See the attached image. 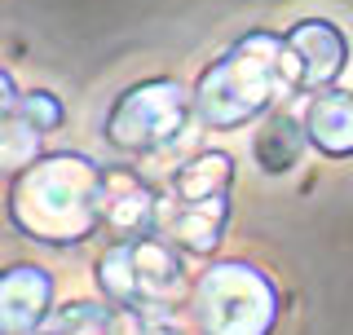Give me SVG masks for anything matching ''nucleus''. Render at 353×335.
<instances>
[{
	"label": "nucleus",
	"instance_id": "7",
	"mask_svg": "<svg viewBox=\"0 0 353 335\" xmlns=\"http://www.w3.org/2000/svg\"><path fill=\"white\" fill-rule=\"evenodd\" d=\"M53 314V278L40 265L0 274V335H36Z\"/></svg>",
	"mask_w": 353,
	"mask_h": 335
},
{
	"label": "nucleus",
	"instance_id": "4",
	"mask_svg": "<svg viewBox=\"0 0 353 335\" xmlns=\"http://www.w3.org/2000/svg\"><path fill=\"white\" fill-rule=\"evenodd\" d=\"M97 283L119 309H168L185 296V265L163 238H119L97 261Z\"/></svg>",
	"mask_w": 353,
	"mask_h": 335
},
{
	"label": "nucleus",
	"instance_id": "5",
	"mask_svg": "<svg viewBox=\"0 0 353 335\" xmlns=\"http://www.w3.org/2000/svg\"><path fill=\"white\" fill-rule=\"evenodd\" d=\"M190 106H194V93H185L181 80H141L115 97L102 132L110 146L124 154H150L181 137Z\"/></svg>",
	"mask_w": 353,
	"mask_h": 335
},
{
	"label": "nucleus",
	"instance_id": "11",
	"mask_svg": "<svg viewBox=\"0 0 353 335\" xmlns=\"http://www.w3.org/2000/svg\"><path fill=\"white\" fill-rule=\"evenodd\" d=\"M230 176H234V163H230L225 150H203L194 154L190 163L176 168L172 176V199L176 203H199V199H216L230 190Z\"/></svg>",
	"mask_w": 353,
	"mask_h": 335
},
{
	"label": "nucleus",
	"instance_id": "14",
	"mask_svg": "<svg viewBox=\"0 0 353 335\" xmlns=\"http://www.w3.org/2000/svg\"><path fill=\"white\" fill-rule=\"evenodd\" d=\"M110 322H115V309L110 305H66L58 314L44 318V327L36 335H110Z\"/></svg>",
	"mask_w": 353,
	"mask_h": 335
},
{
	"label": "nucleus",
	"instance_id": "16",
	"mask_svg": "<svg viewBox=\"0 0 353 335\" xmlns=\"http://www.w3.org/2000/svg\"><path fill=\"white\" fill-rule=\"evenodd\" d=\"M18 88H14V80H9L5 71H0V119H9V115H18Z\"/></svg>",
	"mask_w": 353,
	"mask_h": 335
},
{
	"label": "nucleus",
	"instance_id": "13",
	"mask_svg": "<svg viewBox=\"0 0 353 335\" xmlns=\"http://www.w3.org/2000/svg\"><path fill=\"white\" fill-rule=\"evenodd\" d=\"M40 128H31L22 115H9L0 119V176L5 172H22V168H31L40 159Z\"/></svg>",
	"mask_w": 353,
	"mask_h": 335
},
{
	"label": "nucleus",
	"instance_id": "8",
	"mask_svg": "<svg viewBox=\"0 0 353 335\" xmlns=\"http://www.w3.org/2000/svg\"><path fill=\"white\" fill-rule=\"evenodd\" d=\"M154 221H159L154 190L141 181L137 172L110 168L106 190H102V225H110L119 238H141V234L154 230Z\"/></svg>",
	"mask_w": 353,
	"mask_h": 335
},
{
	"label": "nucleus",
	"instance_id": "6",
	"mask_svg": "<svg viewBox=\"0 0 353 335\" xmlns=\"http://www.w3.org/2000/svg\"><path fill=\"white\" fill-rule=\"evenodd\" d=\"M287 44V66H292V88L301 93H323L340 80L349 62V40L336 22L327 18H305L283 36Z\"/></svg>",
	"mask_w": 353,
	"mask_h": 335
},
{
	"label": "nucleus",
	"instance_id": "15",
	"mask_svg": "<svg viewBox=\"0 0 353 335\" xmlns=\"http://www.w3.org/2000/svg\"><path fill=\"white\" fill-rule=\"evenodd\" d=\"M18 115L27 119L31 128H40V132H53V128H62V102L53 93H44V88H36V93H22V102H18Z\"/></svg>",
	"mask_w": 353,
	"mask_h": 335
},
{
	"label": "nucleus",
	"instance_id": "10",
	"mask_svg": "<svg viewBox=\"0 0 353 335\" xmlns=\"http://www.w3.org/2000/svg\"><path fill=\"white\" fill-rule=\"evenodd\" d=\"M225 216H230V194L216 199H199V203H176L168 212V238L176 243V252L190 256H212L221 234H225Z\"/></svg>",
	"mask_w": 353,
	"mask_h": 335
},
{
	"label": "nucleus",
	"instance_id": "9",
	"mask_svg": "<svg viewBox=\"0 0 353 335\" xmlns=\"http://www.w3.org/2000/svg\"><path fill=\"white\" fill-rule=\"evenodd\" d=\"M305 137L331 159H349L353 154V93L345 88H323L309 97L305 106Z\"/></svg>",
	"mask_w": 353,
	"mask_h": 335
},
{
	"label": "nucleus",
	"instance_id": "1",
	"mask_svg": "<svg viewBox=\"0 0 353 335\" xmlns=\"http://www.w3.org/2000/svg\"><path fill=\"white\" fill-rule=\"evenodd\" d=\"M106 172L80 150H49L9 185V221L36 243L71 247L102 225Z\"/></svg>",
	"mask_w": 353,
	"mask_h": 335
},
{
	"label": "nucleus",
	"instance_id": "2",
	"mask_svg": "<svg viewBox=\"0 0 353 335\" xmlns=\"http://www.w3.org/2000/svg\"><path fill=\"white\" fill-rule=\"evenodd\" d=\"M283 84H292L283 36L252 31L234 40L221 58L199 75L194 110L208 128H239L248 119H261L283 97Z\"/></svg>",
	"mask_w": 353,
	"mask_h": 335
},
{
	"label": "nucleus",
	"instance_id": "12",
	"mask_svg": "<svg viewBox=\"0 0 353 335\" xmlns=\"http://www.w3.org/2000/svg\"><path fill=\"white\" fill-rule=\"evenodd\" d=\"M305 119H292V115H270L265 119V128L256 132V159L265 172H287V168H296L305 150Z\"/></svg>",
	"mask_w": 353,
	"mask_h": 335
},
{
	"label": "nucleus",
	"instance_id": "3",
	"mask_svg": "<svg viewBox=\"0 0 353 335\" xmlns=\"http://www.w3.org/2000/svg\"><path fill=\"white\" fill-rule=\"evenodd\" d=\"M190 300L203 335H270L279 322V287L248 261H212Z\"/></svg>",
	"mask_w": 353,
	"mask_h": 335
}]
</instances>
